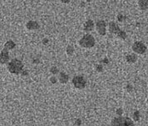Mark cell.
Masks as SVG:
<instances>
[{"instance_id":"6","label":"cell","mask_w":148,"mask_h":126,"mask_svg":"<svg viewBox=\"0 0 148 126\" xmlns=\"http://www.w3.org/2000/svg\"><path fill=\"white\" fill-rule=\"evenodd\" d=\"M96 28L97 32L100 34H102V35L106 34V24H105L104 21H99L96 23Z\"/></svg>"},{"instance_id":"4","label":"cell","mask_w":148,"mask_h":126,"mask_svg":"<svg viewBox=\"0 0 148 126\" xmlns=\"http://www.w3.org/2000/svg\"><path fill=\"white\" fill-rule=\"evenodd\" d=\"M72 83L74 86L78 88H82L86 85V80L82 76H76L72 79Z\"/></svg>"},{"instance_id":"13","label":"cell","mask_w":148,"mask_h":126,"mask_svg":"<svg viewBox=\"0 0 148 126\" xmlns=\"http://www.w3.org/2000/svg\"><path fill=\"white\" fill-rule=\"evenodd\" d=\"M15 47V44L13 42V41H8L6 44L4 45V48H5V50H8V49H13V48Z\"/></svg>"},{"instance_id":"9","label":"cell","mask_w":148,"mask_h":126,"mask_svg":"<svg viewBox=\"0 0 148 126\" xmlns=\"http://www.w3.org/2000/svg\"><path fill=\"white\" fill-rule=\"evenodd\" d=\"M93 27H94V24H93V22L92 21V20H88V21L84 25V29L86 31H87V32H89V31L92 30Z\"/></svg>"},{"instance_id":"1","label":"cell","mask_w":148,"mask_h":126,"mask_svg":"<svg viewBox=\"0 0 148 126\" xmlns=\"http://www.w3.org/2000/svg\"><path fill=\"white\" fill-rule=\"evenodd\" d=\"M22 63L18 59H13L9 64H8V71L12 74H19L22 69Z\"/></svg>"},{"instance_id":"3","label":"cell","mask_w":148,"mask_h":126,"mask_svg":"<svg viewBox=\"0 0 148 126\" xmlns=\"http://www.w3.org/2000/svg\"><path fill=\"white\" fill-rule=\"evenodd\" d=\"M95 44V39L94 38L90 35V34H87L83 38L80 40V45L84 48H91Z\"/></svg>"},{"instance_id":"14","label":"cell","mask_w":148,"mask_h":126,"mask_svg":"<svg viewBox=\"0 0 148 126\" xmlns=\"http://www.w3.org/2000/svg\"><path fill=\"white\" fill-rule=\"evenodd\" d=\"M59 79H60L61 83H66L67 82V79H68V77L66 74L64 73H62L60 74V77H59Z\"/></svg>"},{"instance_id":"18","label":"cell","mask_w":148,"mask_h":126,"mask_svg":"<svg viewBox=\"0 0 148 126\" xmlns=\"http://www.w3.org/2000/svg\"><path fill=\"white\" fill-rule=\"evenodd\" d=\"M124 19H125V17H124V16L121 15V14H120V15H118V20H119L120 22H122Z\"/></svg>"},{"instance_id":"17","label":"cell","mask_w":148,"mask_h":126,"mask_svg":"<svg viewBox=\"0 0 148 126\" xmlns=\"http://www.w3.org/2000/svg\"><path fill=\"white\" fill-rule=\"evenodd\" d=\"M67 51H68V52H67L68 53H72L73 52V48H72V46H69V47L67 48Z\"/></svg>"},{"instance_id":"12","label":"cell","mask_w":148,"mask_h":126,"mask_svg":"<svg viewBox=\"0 0 148 126\" xmlns=\"http://www.w3.org/2000/svg\"><path fill=\"white\" fill-rule=\"evenodd\" d=\"M139 6H140L141 9H147L148 0H141V1H139Z\"/></svg>"},{"instance_id":"16","label":"cell","mask_w":148,"mask_h":126,"mask_svg":"<svg viewBox=\"0 0 148 126\" xmlns=\"http://www.w3.org/2000/svg\"><path fill=\"white\" fill-rule=\"evenodd\" d=\"M133 116H134V119L136 121H137V120H139V118H140V114H139L138 111H136Z\"/></svg>"},{"instance_id":"20","label":"cell","mask_w":148,"mask_h":126,"mask_svg":"<svg viewBox=\"0 0 148 126\" xmlns=\"http://www.w3.org/2000/svg\"><path fill=\"white\" fill-rule=\"evenodd\" d=\"M116 114H119V115H121V114H122V110H116Z\"/></svg>"},{"instance_id":"5","label":"cell","mask_w":148,"mask_h":126,"mask_svg":"<svg viewBox=\"0 0 148 126\" xmlns=\"http://www.w3.org/2000/svg\"><path fill=\"white\" fill-rule=\"evenodd\" d=\"M132 49L136 53H144L146 50V47L145 46L143 43L141 42H136L132 45Z\"/></svg>"},{"instance_id":"11","label":"cell","mask_w":148,"mask_h":126,"mask_svg":"<svg viewBox=\"0 0 148 126\" xmlns=\"http://www.w3.org/2000/svg\"><path fill=\"white\" fill-rule=\"evenodd\" d=\"M27 28H28V29H36V28H38V24H37L36 22L30 21L29 23H28L27 24Z\"/></svg>"},{"instance_id":"7","label":"cell","mask_w":148,"mask_h":126,"mask_svg":"<svg viewBox=\"0 0 148 126\" xmlns=\"http://www.w3.org/2000/svg\"><path fill=\"white\" fill-rule=\"evenodd\" d=\"M9 59V54L7 50L4 49L0 53V63L1 64H6Z\"/></svg>"},{"instance_id":"10","label":"cell","mask_w":148,"mask_h":126,"mask_svg":"<svg viewBox=\"0 0 148 126\" xmlns=\"http://www.w3.org/2000/svg\"><path fill=\"white\" fill-rule=\"evenodd\" d=\"M127 60L128 63H131V64H132V63H135L136 61V59H137V57H136V54H129V55L127 56Z\"/></svg>"},{"instance_id":"2","label":"cell","mask_w":148,"mask_h":126,"mask_svg":"<svg viewBox=\"0 0 148 126\" xmlns=\"http://www.w3.org/2000/svg\"><path fill=\"white\" fill-rule=\"evenodd\" d=\"M112 126H134L132 120L129 118H123V117H118L113 119L112 123Z\"/></svg>"},{"instance_id":"8","label":"cell","mask_w":148,"mask_h":126,"mask_svg":"<svg viewBox=\"0 0 148 126\" xmlns=\"http://www.w3.org/2000/svg\"><path fill=\"white\" fill-rule=\"evenodd\" d=\"M109 29H110L111 33H116V34H117L119 31H120V28H119V27L115 24L114 22H111L109 24Z\"/></svg>"},{"instance_id":"19","label":"cell","mask_w":148,"mask_h":126,"mask_svg":"<svg viewBox=\"0 0 148 126\" xmlns=\"http://www.w3.org/2000/svg\"><path fill=\"white\" fill-rule=\"evenodd\" d=\"M51 71H52L53 74H57L58 73V68H56L55 67L54 68H52V69H51Z\"/></svg>"},{"instance_id":"15","label":"cell","mask_w":148,"mask_h":126,"mask_svg":"<svg viewBox=\"0 0 148 126\" xmlns=\"http://www.w3.org/2000/svg\"><path fill=\"white\" fill-rule=\"evenodd\" d=\"M117 36H118V37H120V38L122 39H125L127 38V34H126V33L123 32V31H121V30H120V31L118 32Z\"/></svg>"}]
</instances>
